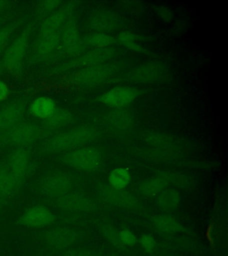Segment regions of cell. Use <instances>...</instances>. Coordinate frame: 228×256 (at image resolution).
<instances>
[{
	"label": "cell",
	"mask_w": 228,
	"mask_h": 256,
	"mask_svg": "<svg viewBox=\"0 0 228 256\" xmlns=\"http://www.w3.org/2000/svg\"><path fill=\"white\" fill-rule=\"evenodd\" d=\"M104 234L117 248H122L124 246L120 240V234H118L115 230L112 228H104Z\"/></svg>",
	"instance_id": "4dcf8cb0"
},
{
	"label": "cell",
	"mask_w": 228,
	"mask_h": 256,
	"mask_svg": "<svg viewBox=\"0 0 228 256\" xmlns=\"http://www.w3.org/2000/svg\"><path fill=\"white\" fill-rule=\"evenodd\" d=\"M120 64L106 62L89 66L80 73V83L84 86H96L108 80L120 70Z\"/></svg>",
	"instance_id": "5b68a950"
},
{
	"label": "cell",
	"mask_w": 228,
	"mask_h": 256,
	"mask_svg": "<svg viewBox=\"0 0 228 256\" xmlns=\"http://www.w3.org/2000/svg\"><path fill=\"white\" fill-rule=\"evenodd\" d=\"M152 224L158 230L167 233L179 232L181 226L173 217L168 216H157L152 218Z\"/></svg>",
	"instance_id": "4316f807"
},
{
	"label": "cell",
	"mask_w": 228,
	"mask_h": 256,
	"mask_svg": "<svg viewBox=\"0 0 228 256\" xmlns=\"http://www.w3.org/2000/svg\"><path fill=\"white\" fill-rule=\"evenodd\" d=\"M9 33L8 30H0V51L4 48L5 44L8 43Z\"/></svg>",
	"instance_id": "d590c367"
},
{
	"label": "cell",
	"mask_w": 228,
	"mask_h": 256,
	"mask_svg": "<svg viewBox=\"0 0 228 256\" xmlns=\"http://www.w3.org/2000/svg\"><path fill=\"white\" fill-rule=\"evenodd\" d=\"M130 180V174L127 169L116 168L109 176V182L111 187L116 190H124Z\"/></svg>",
	"instance_id": "f1b7e54d"
},
{
	"label": "cell",
	"mask_w": 228,
	"mask_h": 256,
	"mask_svg": "<svg viewBox=\"0 0 228 256\" xmlns=\"http://www.w3.org/2000/svg\"><path fill=\"white\" fill-rule=\"evenodd\" d=\"M63 256H88L87 254L82 252H76V251H69L64 252Z\"/></svg>",
	"instance_id": "8d00e7d4"
},
{
	"label": "cell",
	"mask_w": 228,
	"mask_h": 256,
	"mask_svg": "<svg viewBox=\"0 0 228 256\" xmlns=\"http://www.w3.org/2000/svg\"><path fill=\"white\" fill-rule=\"evenodd\" d=\"M115 42L116 40L113 36L101 32L91 34L85 40V44L94 48H110L112 44H115Z\"/></svg>",
	"instance_id": "484cf974"
},
{
	"label": "cell",
	"mask_w": 228,
	"mask_h": 256,
	"mask_svg": "<svg viewBox=\"0 0 228 256\" xmlns=\"http://www.w3.org/2000/svg\"><path fill=\"white\" fill-rule=\"evenodd\" d=\"M138 94L139 92L136 88L119 86L104 92L98 100L112 108H121L135 102Z\"/></svg>",
	"instance_id": "8992f818"
},
{
	"label": "cell",
	"mask_w": 228,
	"mask_h": 256,
	"mask_svg": "<svg viewBox=\"0 0 228 256\" xmlns=\"http://www.w3.org/2000/svg\"><path fill=\"white\" fill-rule=\"evenodd\" d=\"M54 220L55 217L49 209L36 206L27 209L21 216L19 222L31 228H42L52 224Z\"/></svg>",
	"instance_id": "ba28073f"
},
{
	"label": "cell",
	"mask_w": 228,
	"mask_h": 256,
	"mask_svg": "<svg viewBox=\"0 0 228 256\" xmlns=\"http://www.w3.org/2000/svg\"><path fill=\"white\" fill-rule=\"evenodd\" d=\"M56 108L55 102L48 97H39L33 100L30 106L32 115L41 120H47Z\"/></svg>",
	"instance_id": "7402d4cb"
},
{
	"label": "cell",
	"mask_w": 228,
	"mask_h": 256,
	"mask_svg": "<svg viewBox=\"0 0 228 256\" xmlns=\"http://www.w3.org/2000/svg\"><path fill=\"white\" fill-rule=\"evenodd\" d=\"M25 104L21 102H14L8 104L0 110V128L10 130L18 124L24 116Z\"/></svg>",
	"instance_id": "7c38bea8"
},
{
	"label": "cell",
	"mask_w": 228,
	"mask_h": 256,
	"mask_svg": "<svg viewBox=\"0 0 228 256\" xmlns=\"http://www.w3.org/2000/svg\"><path fill=\"white\" fill-rule=\"evenodd\" d=\"M120 24V19L114 12H100L96 14L90 22V25L93 30L97 32L105 33V32H112L116 30Z\"/></svg>",
	"instance_id": "2e32d148"
},
{
	"label": "cell",
	"mask_w": 228,
	"mask_h": 256,
	"mask_svg": "<svg viewBox=\"0 0 228 256\" xmlns=\"http://www.w3.org/2000/svg\"><path fill=\"white\" fill-rule=\"evenodd\" d=\"M118 41L131 51L136 52H144V48L138 43V36L132 32H124L120 33L118 36Z\"/></svg>",
	"instance_id": "f546056e"
},
{
	"label": "cell",
	"mask_w": 228,
	"mask_h": 256,
	"mask_svg": "<svg viewBox=\"0 0 228 256\" xmlns=\"http://www.w3.org/2000/svg\"><path fill=\"white\" fill-rule=\"evenodd\" d=\"M58 208L71 212H88L95 208V202L81 192H69L56 198Z\"/></svg>",
	"instance_id": "52a82bcc"
},
{
	"label": "cell",
	"mask_w": 228,
	"mask_h": 256,
	"mask_svg": "<svg viewBox=\"0 0 228 256\" xmlns=\"http://www.w3.org/2000/svg\"><path fill=\"white\" fill-rule=\"evenodd\" d=\"M21 185L8 168H0V202L12 196Z\"/></svg>",
	"instance_id": "d6986e66"
},
{
	"label": "cell",
	"mask_w": 228,
	"mask_h": 256,
	"mask_svg": "<svg viewBox=\"0 0 228 256\" xmlns=\"http://www.w3.org/2000/svg\"><path fill=\"white\" fill-rule=\"evenodd\" d=\"M62 2L60 1H47L41 4L40 8V12L41 14H48V16L51 14L53 12L56 11V9L59 8Z\"/></svg>",
	"instance_id": "1f68e13d"
},
{
	"label": "cell",
	"mask_w": 228,
	"mask_h": 256,
	"mask_svg": "<svg viewBox=\"0 0 228 256\" xmlns=\"http://www.w3.org/2000/svg\"><path fill=\"white\" fill-rule=\"evenodd\" d=\"M106 123L112 130L123 131L132 126V114L123 110H113L109 113Z\"/></svg>",
	"instance_id": "ffe728a7"
},
{
	"label": "cell",
	"mask_w": 228,
	"mask_h": 256,
	"mask_svg": "<svg viewBox=\"0 0 228 256\" xmlns=\"http://www.w3.org/2000/svg\"><path fill=\"white\" fill-rule=\"evenodd\" d=\"M167 186L168 184L162 178L157 177V178H152L150 180H145L144 182L141 184L139 190L144 195L153 196L163 192L165 188H167Z\"/></svg>",
	"instance_id": "83f0119b"
},
{
	"label": "cell",
	"mask_w": 228,
	"mask_h": 256,
	"mask_svg": "<svg viewBox=\"0 0 228 256\" xmlns=\"http://www.w3.org/2000/svg\"><path fill=\"white\" fill-rule=\"evenodd\" d=\"M36 137V129L32 124H17L9 130L8 139L16 146H26L32 144Z\"/></svg>",
	"instance_id": "9a60e30c"
},
{
	"label": "cell",
	"mask_w": 228,
	"mask_h": 256,
	"mask_svg": "<svg viewBox=\"0 0 228 256\" xmlns=\"http://www.w3.org/2000/svg\"><path fill=\"white\" fill-rule=\"evenodd\" d=\"M64 164L82 170H95L102 162L100 152L93 147H82L64 153L61 158Z\"/></svg>",
	"instance_id": "7a4b0ae2"
},
{
	"label": "cell",
	"mask_w": 228,
	"mask_h": 256,
	"mask_svg": "<svg viewBox=\"0 0 228 256\" xmlns=\"http://www.w3.org/2000/svg\"><path fill=\"white\" fill-rule=\"evenodd\" d=\"M75 232L70 228H59L46 233V241L53 248L63 249L69 248L76 242Z\"/></svg>",
	"instance_id": "5bb4252c"
},
{
	"label": "cell",
	"mask_w": 228,
	"mask_h": 256,
	"mask_svg": "<svg viewBox=\"0 0 228 256\" xmlns=\"http://www.w3.org/2000/svg\"><path fill=\"white\" fill-rule=\"evenodd\" d=\"M60 42L64 49L70 54L80 52L83 46V40L80 38L76 25L72 22L67 25L63 34H61Z\"/></svg>",
	"instance_id": "e0dca14e"
},
{
	"label": "cell",
	"mask_w": 228,
	"mask_h": 256,
	"mask_svg": "<svg viewBox=\"0 0 228 256\" xmlns=\"http://www.w3.org/2000/svg\"><path fill=\"white\" fill-rule=\"evenodd\" d=\"M120 240L122 244L126 246H133L136 244V240L132 233L128 230H122L120 233Z\"/></svg>",
	"instance_id": "d6a6232c"
},
{
	"label": "cell",
	"mask_w": 228,
	"mask_h": 256,
	"mask_svg": "<svg viewBox=\"0 0 228 256\" xmlns=\"http://www.w3.org/2000/svg\"><path fill=\"white\" fill-rule=\"evenodd\" d=\"M29 38L26 34L17 38L7 49L4 56L5 66L12 72L17 70L23 62L27 51Z\"/></svg>",
	"instance_id": "30bf717a"
},
{
	"label": "cell",
	"mask_w": 228,
	"mask_h": 256,
	"mask_svg": "<svg viewBox=\"0 0 228 256\" xmlns=\"http://www.w3.org/2000/svg\"><path fill=\"white\" fill-rule=\"evenodd\" d=\"M61 41L59 32L50 33H40L39 42L37 44L36 52L39 57H44L52 52Z\"/></svg>",
	"instance_id": "44dd1931"
},
{
	"label": "cell",
	"mask_w": 228,
	"mask_h": 256,
	"mask_svg": "<svg viewBox=\"0 0 228 256\" xmlns=\"http://www.w3.org/2000/svg\"><path fill=\"white\" fill-rule=\"evenodd\" d=\"M167 74L168 68L166 65L159 62H152L133 68L129 73V80L136 83L148 84L165 80Z\"/></svg>",
	"instance_id": "277c9868"
},
{
	"label": "cell",
	"mask_w": 228,
	"mask_h": 256,
	"mask_svg": "<svg viewBox=\"0 0 228 256\" xmlns=\"http://www.w3.org/2000/svg\"><path fill=\"white\" fill-rule=\"evenodd\" d=\"M97 194L101 200L120 208H136L138 204L137 198L132 194L125 192L124 190L113 188L111 186H102Z\"/></svg>",
	"instance_id": "9c48e42d"
},
{
	"label": "cell",
	"mask_w": 228,
	"mask_h": 256,
	"mask_svg": "<svg viewBox=\"0 0 228 256\" xmlns=\"http://www.w3.org/2000/svg\"><path fill=\"white\" fill-rule=\"evenodd\" d=\"M159 177L162 178L167 184H173L174 186L181 188H191L193 184L191 177L176 171L161 172Z\"/></svg>",
	"instance_id": "cb8c5ba5"
},
{
	"label": "cell",
	"mask_w": 228,
	"mask_h": 256,
	"mask_svg": "<svg viewBox=\"0 0 228 256\" xmlns=\"http://www.w3.org/2000/svg\"><path fill=\"white\" fill-rule=\"evenodd\" d=\"M160 140V142H163V139H162V137H161V138H160V140ZM168 138H166V140H164V142H168Z\"/></svg>",
	"instance_id": "74e56055"
},
{
	"label": "cell",
	"mask_w": 228,
	"mask_h": 256,
	"mask_svg": "<svg viewBox=\"0 0 228 256\" xmlns=\"http://www.w3.org/2000/svg\"><path fill=\"white\" fill-rule=\"evenodd\" d=\"M72 114L63 108H56L50 116L46 120V124L50 128H60L72 122Z\"/></svg>",
	"instance_id": "d4e9b609"
},
{
	"label": "cell",
	"mask_w": 228,
	"mask_h": 256,
	"mask_svg": "<svg viewBox=\"0 0 228 256\" xmlns=\"http://www.w3.org/2000/svg\"><path fill=\"white\" fill-rule=\"evenodd\" d=\"M180 194L176 190L165 188L158 196V204L164 210H173L180 204Z\"/></svg>",
	"instance_id": "603a6c76"
},
{
	"label": "cell",
	"mask_w": 228,
	"mask_h": 256,
	"mask_svg": "<svg viewBox=\"0 0 228 256\" xmlns=\"http://www.w3.org/2000/svg\"><path fill=\"white\" fill-rule=\"evenodd\" d=\"M9 94H10V90L8 84H6L4 81L0 80V102L7 100Z\"/></svg>",
	"instance_id": "e575fe53"
},
{
	"label": "cell",
	"mask_w": 228,
	"mask_h": 256,
	"mask_svg": "<svg viewBox=\"0 0 228 256\" xmlns=\"http://www.w3.org/2000/svg\"><path fill=\"white\" fill-rule=\"evenodd\" d=\"M116 52H115V49L113 48H94L91 51L87 52L81 58L80 62L89 67V66L109 62V60H112Z\"/></svg>",
	"instance_id": "ac0fdd59"
},
{
	"label": "cell",
	"mask_w": 228,
	"mask_h": 256,
	"mask_svg": "<svg viewBox=\"0 0 228 256\" xmlns=\"http://www.w3.org/2000/svg\"><path fill=\"white\" fill-rule=\"evenodd\" d=\"M141 243L143 244L144 249L147 252H152V249L155 246V241L152 236L149 235H144L141 238Z\"/></svg>",
	"instance_id": "836d02e7"
},
{
	"label": "cell",
	"mask_w": 228,
	"mask_h": 256,
	"mask_svg": "<svg viewBox=\"0 0 228 256\" xmlns=\"http://www.w3.org/2000/svg\"><path fill=\"white\" fill-rule=\"evenodd\" d=\"M100 132L92 126H80L50 137L44 144L46 150L61 152L88 146L99 137Z\"/></svg>",
	"instance_id": "6da1fadb"
},
{
	"label": "cell",
	"mask_w": 228,
	"mask_h": 256,
	"mask_svg": "<svg viewBox=\"0 0 228 256\" xmlns=\"http://www.w3.org/2000/svg\"><path fill=\"white\" fill-rule=\"evenodd\" d=\"M73 8H74L73 3H70V4H65L63 8H59L58 10H56L51 14H49L41 26L40 33L58 32V30L62 27L64 22L67 20L69 16L72 14Z\"/></svg>",
	"instance_id": "4fadbf2b"
},
{
	"label": "cell",
	"mask_w": 228,
	"mask_h": 256,
	"mask_svg": "<svg viewBox=\"0 0 228 256\" xmlns=\"http://www.w3.org/2000/svg\"><path fill=\"white\" fill-rule=\"evenodd\" d=\"M72 178L65 172H54L42 179L40 184V192L45 196L59 198L71 192Z\"/></svg>",
	"instance_id": "3957f363"
},
{
	"label": "cell",
	"mask_w": 228,
	"mask_h": 256,
	"mask_svg": "<svg viewBox=\"0 0 228 256\" xmlns=\"http://www.w3.org/2000/svg\"><path fill=\"white\" fill-rule=\"evenodd\" d=\"M30 166V156L24 148H19L9 156L8 170L12 174L16 180L24 184L26 176L28 174Z\"/></svg>",
	"instance_id": "8fae6325"
}]
</instances>
